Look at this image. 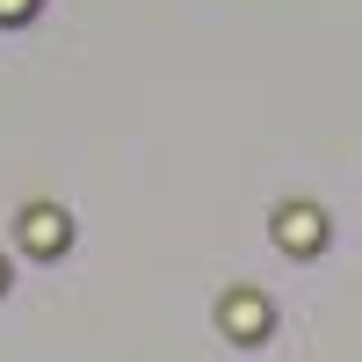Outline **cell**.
<instances>
[{"instance_id":"1","label":"cell","mask_w":362,"mask_h":362,"mask_svg":"<svg viewBox=\"0 0 362 362\" xmlns=\"http://www.w3.org/2000/svg\"><path fill=\"white\" fill-rule=\"evenodd\" d=\"M218 319H225V334H232V341H268V326H276L268 297H254V290H232L225 305H218Z\"/></svg>"},{"instance_id":"2","label":"cell","mask_w":362,"mask_h":362,"mask_svg":"<svg viewBox=\"0 0 362 362\" xmlns=\"http://www.w3.org/2000/svg\"><path fill=\"white\" fill-rule=\"evenodd\" d=\"M276 239H283V247H297V254H312L319 239H326V218H319L312 203H290L283 218H276Z\"/></svg>"},{"instance_id":"3","label":"cell","mask_w":362,"mask_h":362,"mask_svg":"<svg viewBox=\"0 0 362 362\" xmlns=\"http://www.w3.org/2000/svg\"><path fill=\"white\" fill-rule=\"evenodd\" d=\"M66 218H58V210H29V218H22V239H29V247H37V254H58V247H66Z\"/></svg>"},{"instance_id":"4","label":"cell","mask_w":362,"mask_h":362,"mask_svg":"<svg viewBox=\"0 0 362 362\" xmlns=\"http://www.w3.org/2000/svg\"><path fill=\"white\" fill-rule=\"evenodd\" d=\"M29 8H37V0H0V22H22Z\"/></svg>"},{"instance_id":"5","label":"cell","mask_w":362,"mask_h":362,"mask_svg":"<svg viewBox=\"0 0 362 362\" xmlns=\"http://www.w3.org/2000/svg\"><path fill=\"white\" fill-rule=\"evenodd\" d=\"M0 283H8V268H0Z\"/></svg>"}]
</instances>
